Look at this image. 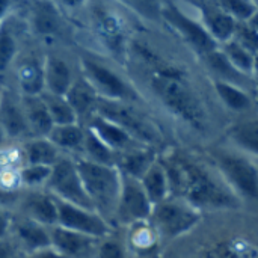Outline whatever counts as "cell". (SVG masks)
<instances>
[{"instance_id": "25", "label": "cell", "mask_w": 258, "mask_h": 258, "mask_svg": "<svg viewBox=\"0 0 258 258\" xmlns=\"http://www.w3.org/2000/svg\"><path fill=\"white\" fill-rule=\"evenodd\" d=\"M26 165L53 166L60 157V151L47 138H30L23 147Z\"/></svg>"}, {"instance_id": "6", "label": "cell", "mask_w": 258, "mask_h": 258, "mask_svg": "<svg viewBox=\"0 0 258 258\" xmlns=\"http://www.w3.org/2000/svg\"><path fill=\"white\" fill-rule=\"evenodd\" d=\"M95 112L122 127L133 139H136L145 147L153 148V145L160 141V133L156 124L138 110H135L132 106H128V103L98 98Z\"/></svg>"}, {"instance_id": "42", "label": "cell", "mask_w": 258, "mask_h": 258, "mask_svg": "<svg viewBox=\"0 0 258 258\" xmlns=\"http://www.w3.org/2000/svg\"><path fill=\"white\" fill-rule=\"evenodd\" d=\"M12 216H14V213L11 210L0 207V239H5L9 236Z\"/></svg>"}, {"instance_id": "34", "label": "cell", "mask_w": 258, "mask_h": 258, "mask_svg": "<svg viewBox=\"0 0 258 258\" xmlns=\"http://www.w3.org/2000/svg\"><path fill=\"white\" fill-rule=\"evenodd\" d=\"M18 180L20 184L27 187V189H44L50 172L51 166H38V165H24L18 168Z\"/></svg>"}, {"instance_id": "27", "label": "cell", "mask_w": 258, "mask_h": 258, "mask_svg": "<svg viewBox=\"0 0 258 258\" xmlns=\"http://www.w3.org/2000/svg\"><path fill=\"white\" fill-rule=\"evenodd\" d=\"M80 157L91 160L94 163L116 166V153L107 148L89 128H85V139Z\"/></svg>"}, {"instance_id": "10", "label": "cell", "mask_w": 258, "mask_h": 258, "mask_svg": "<svg viewBox=\"0 0 258 258\" xmlns=\"http://www.w3.org/2000/svg\"><path fill=\"white\" fill-rule=\"evenodd\" d=\"M82 67L85 71V80L91 85L98 98L122 103H128L136 98L133 89L107 67L91 59H83Z\"/></svg>"}, {"instance_id": "2", "label": "cell", "mask_w": 258, "mask_h": 258, "mask_svg": "<svg viewBox=\"0 0 258 258\" xmlns=\"http://www.w3.org/2000/svg\"><path fill=\"white\" fill-rule=\"evenodd\" d=\"M151 86L162 104L180 121L195 130L206 128V112L200 98L183 82L180 71L171 67L160 68L153 77Z\"/></svg>"}, {"instance_id": "20", "label": "cell", "mask_w": 258, "mask_h": 258, "mask_svg": "<svg viewBox=\"0 0 258 258\" xmlns=\"http://www.w3.org/2000/svg\"><path fill=\"white\" fill-rule=\"evenodd\" d=\"M139 183L153 206L166 200L168 197H171L169 180H168L166 171H165L162 162L159 160V157L147 169V172L139 178Z\"/></svg>"}, {"instance_id": "9", "label": "cell", "mask_w": 258, "mask_h": 258, "mask_svg": "<svg viewBox=\"0 0 258 258\" xmlns=\"http://www.w3.org/2000/svg\"><path fill=\"white\" fill-rule=\"evenodd\" d=\"M54 201H56V210H57V218H56L57 227L89 236L97 240L113 234V225H110L97 212L85 209V207H79V206H74V204L56 200V198Z\"/></svg>"}, {"instance_id": "3", "label": "cell", "mask_w": 258, "mask_h": 258, "mask_svg": "<svg viewBox=\"0 0 258 258\" xmlns=\"http://www.w3.org/2000/svg\"><path fill=\"white\" fill-rule=\"evenodd\" d=\"M76 169L92 209L113 225V216L121 190V172L116 166L94 163L80 156L74 157Z\"/></svg>"}, {"instance_id": "44", "label": "cell", "mask_w": 258, "mask_h": 258, "mask_svg": "<svg viewBox=\"0 0 258 258\" xmlns=\"http://www.w3.org/2000/svg\"><path fill=\"white\" fill-rule=\"evenodd\" d=\"M60 6L67 8V9H76V8H80L85 0H56Z\"/></svg>"}, {"instance_id": "46", "label": "cell", "mask_w": 258, "mask_h": 258, "mask_svg": "<svg viewBox=\"0 0 258 258\" xmlns=\"http://www.w3.org/2000/svg\"><path fill=\"white\" fill-rule=\"evenodd\" d=\"M8 6H9V0H0V21H2V18H3Z\"/></svg>"}, {"instance_id": "31", "label": "cell", "mask_w": 258, "mask_h": 258, "mask_svg": "<svg viewBox=\"0 0 258 258\" xmlns=\"http://www.w3.org/2000/svg\"><path fill=\"white\" fill-rule=\"evenodd\" d=\"M204 59H206V62L209 63V67L219 76L218 80L228 82V83H233V85H237V86L243 88V86L240 85L242 76H243V74L239 73V71L228 62V59L224 56L222 51H219V50L216 48V50L207 53V54L204 56Z\"/></svg>"}, {"instance_id": "22", "label": "cell", "mask_w": 258, "mask_h": 258, "mask_svg": "<svg viewBox=\"0 0 258 258\" xmlns=\"http://www.w3.org/2000/svg\"><path fill=\"white\" fill-rule=\"evenodd\" d=\"M65 100L80 119L82 116H89L95 112L98 97L95 91L91 88V85L83 79L71 83L70 89L65 94Z\"/></svg>"}, {"instance_id": "35", "label": "cell", "mask_w": 258, "mask_h": 258, "mask_svg": "<svg viewBox=\"0 0 258 258\" xmlns=\"http://www.w3.org/2000/svg\"><path fill=\"white\" fill-rule=\"evenodd\" d=\"M218 8L240 23L249 21L257 12V6L252 0H218Z\"/></svg>"}, {"instance_id": "23", "label": "cell", "mask_w": 258, "mask_h": 258, "mask_svg": "<svg viewBox=\"0 0 258 258\" xmlns=\"http://www.w3.org/2000/svg\"><path fill=\"white\" fill-rule=\"evenodd\" d=\"M47 139L59 151L79 153V156H80L82 147H83V139H85V128L79 122L67 124V125H53Z\"/></svg>"}, {"instance_id": "7", "label": "cell", "mask_w": 258, "mask_h": 258, "mask_svg": "<svg viewBox=\"0 0 258 258\" xmlns=\"http://www.w3.org/2000/svg\"><path fill=\"white\" fill-rule=\"evenodd\" d=\"M44 190H47L56 200L94 210L92 204L83 189L79 172L76 169L74 159H71V157H59L57 159V162L51 166V172L44 186Z\"/></svg>"}, {"instance_id": "16", "label": "cell", "mask_w": 258, "mask_h": 258, "mask_svg": "<svg viewBox=\"0 0 258 258\" xmlns=\"http://www.w3.org/2000/svg\"><path fill=\"white\" fill-rule=\"evenodd\" d=\"M203 18H204V29L210 33V36L218 42H228L230 39L234 38L236 33V26L237 21L230 17L227 12H224L221 8L207 5V3H200Z\"/></svg>"}, {"instance_id": "36", "label": "cell", "mask_w": 258, "mask_h": 258, "mask_svg": "<svg viewBox=\"0 0 258 258\" xmlns=\"http://www.w3.org/2000/svg\"><path fill=\"white\" fill-rule=\"evenodd\" d=\"M210 258H257L255 246L245 243L243 240H236L231 243L221 245L212 252Z\"/></svg>"}, {"instance_id": "28", "label": "cell", "mask_w": 258, "mask_h": 258, "mask_svg": "<svg viewBox=\"0 0 258 258\" xmlns=\"http://www.w3.org/2000/svg\"><path fill=\"white\" fill-rule=\"evenodd\" d=\"M222 53L239 73H242L243 76L254 74V71H255V54L248 51L234 38L224 44Z\"/></svg>"}, {"instance_id": "38", "label": "cell", "mask_w": 258, "mask_h": 258, "mask_svg": "<svg viewBox=\"0 0 258 258\" xmlns=\"http://www.w3.org/2000/svg\"><path fill=\"white\" fill-rule=\"evenodd\" d=\"M17 54V44L14 36L6 29H0V73H3Z\"/></svg>"}, {"instance_id": "43", "label": "cell", "mask_w": 258, "mask_h": 258, "mask_svg": "<svg viewBox=\"0 0 258 258\" xmlns=\"http://www.w3.org/2000/svg\"><path fill=\"white\" fill-rule=\"evenodd\" d=\"M24 258H65L62 254H59L56 249H53L51 246L45 248V249H41V251H36L33 254H29V255H24Z\"/></svg>"}, {"instance_id": "14", "label": "cell", "mask_w": 258, "mask_h": 258, "mask_svg": "<svg viewBox=\"0 0 258 258\" xmlns=\"http://www.w3.org/2000/svg\"><path fill=\"white\" fill-rule=\"evenodd\" d=\"M50 245L65 258H92L97 239L53 225L48 228Z\"/></svg>"}, {"instance_id": "19", "label": "cell", "mask_w": 258, "mask_h": 258, "mask_svg": "<svg viewBox=\"0 0 258 258\" xmlns=\"http://www.w3.org/2000/svg\"><path fill=\"white\" fill-rule=\"evenodd\" d=\"M42 80H44L45 92L60 97H65L67 91L74 82L68 63L54 56L47 57L42 67Z\"/></svg>"}, {"instance_id": "21", "label": "cell", "mask_w": 258, "mask_h": 258, "mask_svg": "<svg viewBox=\"0 0 258 258\" xmlns=\"http://www.w3.org/2000/svg\"><path fill=\"white\" fill-rule=\"evenodd\" d=\"M228 139L236 151L257 159L258 122L255 118L245 119L239 124H234L228 130Z\"/></svg>"}, {"instance_id": "26", "label": "cell", "mask_w": 258, "mask_h": 258, "mask_svg": "<svg viewBox=\"0 0 258 258\" xmlns=\"http://www.w3.org/2000/svg\"><path fill=\"white\" fill-rule=\"evenodd\" d=\"M39 97H41L48 115H50V119H51L53 125H67V124L79 122V118H77L76 112L68 104L65 97L54 95V94H50V92H41Z\"/></svg>"}, {"instance_id": "30", "label": "cell", "mask_w": 258, "mask_h": 258, "mask_svg": "<svg viewBox=\"0 0 258 258\" xmlns=\"http://www.w3.org/2000/svg\"><path fill=\"white\" fill-rule=\"evenodd\" d=\"M18 82L26 95H38L42 92L44 80H42V67H39L35 60H27L18 68Z\"/></svg>"}, {"instance_id": "33", "label": "cell", "mask_w": 258, "mask_h": 258, "mask_svg": "<svg viewBox=\"0 0 258 258\" xmlns=\"http://www.w3.org/2000/svg\"><path fill=\"white\" fill-rule=\"evenodd\" d=\"M33 24L35 29L42 35H51L59 29V17L51 3L38 2L33 9Z\"/></svg>"}, {"instance_id": "8", "label": "cell", "mask_w": 258, "mask_h": 258, "mask_svg": "<svg viewBox=\"0 0 258 258\" xmlns=\"http://www.w3.org/2000/svg\"><path fill=\"white\" fill-rule=\"evenodd\" d=\"M153 204L144 192L139 180L121 174V190L113 216V227H130L147 222L151 215Z\"/></svg>"}, {"instance_id": "18", "label": "cell", "mask_w": 258, "mask_h": 258, "mask_svg": "<svg viewBox=\"0 0 258 258\" xmlns=\"http://www.w3.org/2000/svg\"><path fill=\"white\" fill-rule=\"evenodd\" d=\"M156 160L157 154L151 147H136L116 156V168L122 175L139 180Z\"/></svg>"}, {"instance_id": "41", "label": "cell", "mask_w": 258, "mask_h": 258, "mask_svg": "<svg viewBox=\"0 0 258 258\" xmlns=\"http://www.w3.org/2000/svg\"><path fill=\"white\" fill-rule=\"evenodd\" d=\"M20 249L9 236L0 239V258H20Z\"/></svg>"}, {"instance_id": "11", "label": "cell", "mask_w": 258, "mask_h": 258, "mask_svg": "<svg viewBox=\"0 0 258 258\" xmlns=\"http://www.w3.org/2000/svg\"><path fill=\"white\" fill-rule=\"evenodd\" d=\"M160 17L169 23L171 27H174L184 41L201 56H206L207 53L218 48L216 41L210 36V33L204 29L203 24L194 21L187 15H184L178 8L168 3L160 8Z\"/></svg>"}, {"instance_id": "5", "label": "cell", "mask_w": 258, "mask_h": 258, "mask_svg": "<svg viewBox=\"0 0 258 258\" xmlns=\"http://www.w3.org/2000/svg\"><path fill=\"white\" fill-rule=\"evenodd\" d=\"M216 168L227 186L243 201L254 203L258 197V168L254 157L239 151H218L213 154Z\"/></svg>"}, {"instance_id": "39", "label": "cell", "mask_w": 258, "mask_h": 258, "mask_svg": "<svg viewBox=\"0 0 258 258\" xmlns=\"http://www.w3.org/2000/svg\"><path fill=\"white\" fill-rule=\"evenodd\" d=\"M98 27H100V33L104 36L106 42L112 48H119L122 36H121V27H119L118 21L113 17L104 15V18L100 20Z\"/></svg>"}, {"instance_id": "13", "label": "cell", "mask_w": 258, "mask_h": 258, "mask_svg": "<svg viewBox=\"0 0 258 258\" xmlns=\"http://www.w3.org/2000/svg\"><path fill=\"white\" fill-rule=\"evenodd\" d=\"M18 215L32 219L44 227L56 225L57 210L54 198L41 189H29L26 194H21L17 203Z\"/></svg>"}, {"instance_id": "45", "label": "cell", "mask_w": 258, "mask_h": 258, "mask_svg": "<svg viewBox=\"0 0 258 258\" xmlns=\"http://www.w3.org/2000/svg\"><path fill=\"white\" fill-rule=\"evenodd\" d=\"M6 141H8V135H6V132L3 130V127L0 125V150H3V148H5Z\"/></svg>"}, {"instance_id": "17", "label": "cell", "mask_w": 258, "mask_h": 258, "mask_svg": "<svg viewBox=\"0 0 258 258\" xmlns=\"http://www.w3.org/2000/svg\"><path fill=\"white\" fill-rule=\"evenodd\" d=\"M21 110L26 119V125L29 133H32V138H47L50 130L53 128V122L50 119V115L38 95H24L21 100Z\"/></svg>"}, {"instance_id": "40", "label": "cell", "mask_w": 258, "mask_h": 258, "mask_svg": "<svg viewBox=\"0 0 258 258\" xmlns=\"http://www.w3.org/2000/svg\"><path fill=\"white\" fill-rule=\"evenodd\" d=\"M121 2L147 18L154 20L160 15L162 5L159 3V0H121Z\"/></svg>"}, {"instance_id": "1", "label": "cell", "mask_w": 258, "mask_h": 258, "mask_svg": "<svg viewBox=\"0 0 258 258\" xmlns=\"http://www.w3.org/2000/svg\"><path fill=\"white\" fill-rule=\"evenodd\" d=\"M160 162L169 180L171 197L183 198L201 213L234 210L243 204L219 172H212L200 162L183 156H172Z\"/></svg>"}, {"instance_id": "12", "label": "cell", "mask_w": 258, "mask_h": 258, "mask_svg": "<svg viewBox=\"0 0 258 258\" xmlns=\"http://www.w3.org/2000/svg\"><path fill=\"white\" fill-rule=\"evenodd\" d=\"M9 237L14 240L20 252L24 255L33 254L36 251L51 246L48 227H44L21 215L12 216Z\"/></svg>"}, {"instance_id": "4", "label": "cell", "mask_w": 258, "mask_h": 258, "mask_svg": "<svg viewBox=\"0 0 258 258\" xmlns=\"http://www.w3.org/2000/svg\"><path fill=\"white\" fill-rule=\"evenodd\" d=\"M203 221V213L178 197H168L151 209L148 222L154 228L159 240L171 242L192 230Z\"/></svg>"}, {"instance_id": "29", "label": "cell", "mask_w": 258, "mask_h": 258, "mask_svg": "<svg viewBox=\"0 0 258 258\" xmlns=\"http://www.w3.org/2000/svg\"><path fill=\"white\" fill-rule=\"evenodd\" d=\"M0 125L6 132L8 138H18L29 133L21 106L5 103L0 107Z\"/></svg>"}, {"instance_id": "32", "label": "cell", "mask_w": 258, "mask_h": 258, "mask_svg": "<svg viewBox=\"0 0 258 258\" xmlns=\"http://www.w3.org/2000/svg\"><path fill=\"white\" fill-rule=\"evenodd\" d=\"M127 228L130 230L128 245L135 251H139V252L150 251V249H153L157 245V242H160L157 234H156V231H154V228L151 227V224L148 221L130 225Z\"/></svg>"}, {"instance_id": "24", "label": "cell", "mask_w": 258, "mask_h": 258, "mask_svg": "<svg viewBox=\"0 0 258 258\" xmlns=\"http://www.w3.org/2000/svg\"><path fill=\"white\" fill-rule=\"evenodd\" d=\"M213 88L219 100L231 110L236 113H248L254 107V100L252 97L240 86L222 82V80H215Z\"/></svg>"}, {"instance_id": "37", "label": "cell", "mask_w": 258, "mask_h": 258, "mask_svg": "<svg viewBox=\"0 0 258 258\" xmlns=\"http://www.w3.org/2000/svg\"><path fill=\"white\" fill-rule=\"evenodd\" d=\"M92 258H127V245L110 234L97 242Z\"/></svg>"}, {"instance_id": "15", "label": "cell", "mask_w": 258, "mask_h": 258, "mask_svg": "<svg viewBox=\"0 0 258 258\" xmlns=\"http://www.w3.org/2000/svg\"><path fill=\"white\" fill-rule=\"evenodd\" d=\"M86 128H89L107 148H110L113 153H116V156L119 153H124V151L136 148V147H145V145L139 144L136 139H133L122 127H119L118 124L112 122L110 119L98 115L97 112L89 115V122H88Z\"/></svg>"}]
</instances>
